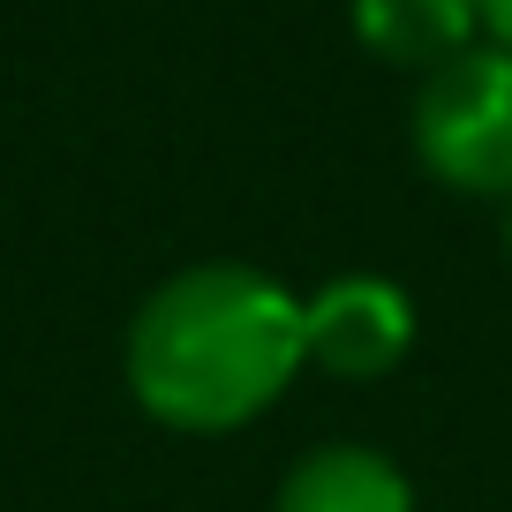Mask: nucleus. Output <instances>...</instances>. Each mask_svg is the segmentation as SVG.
<instances>
[{"label":"nucleus","mask_w":512,"mask_h":512,"mask_svg":"<svg viewBox=\"0 0 512 512\" xmlns=\"http://www.w3.org/2000/svg\"><path fill=\"white\" fill-rule=\"evenodd\" d=\"M407 144L437 189L512 204V46H467L415 83Z\"/></svg>","instance_id":"f03ea898"},{"label":"nucleus","mask_w":512,"mask_h":512,"mask_svg":"<svg viewBox=\"0 0 512 512\" xmlns=\"http://www.w3.org/2000/svg\"><path fill=\"white\" fill-rule=\"evenodd\" d=\"M302 324H309V369L339 384H377L415 354V302L400 279L384 272H339L317 294H302Z\"/></svg>","instance_id":"7ed1b4c3"},{"label":"nucleus","mask_w":512,"mask_h":512,"mask_svg":"<svg viewBox=\"0 0 512 512\" xmlns=\"http://www.w3.org/2000/svg\"><path fill=\"white\" fill-rule=\"evenodd\" d=\"M309 369L302 294L264 264H181L136 302L121 339L128 400L174 437H234Z\"/></svg>","instance_id":"f257e3e1"},{"label":"nucleus","mask_w":512,"mask_h":512,"mask_svg":"<svg viewBox=\"0 0 512 512\" xmlns=\"http://www.w3.org/2000/svg\"><path fill=\"white\" fill-rule=\"evenodd\" d=\"M505 256H512V204H505Z\"/></svg>","instance_id":"0eeeda50"},{"label":"nucleus","mask_w":512,"mask_h":512,"mask_svg":"<svg viewBox=\"0 0 512 512\" xmlns=\"http://www.w3.org/2000/svg\"><path fill=\"white\" fill-rule=\"evenodd\" d=\"M272 512H415V482L392 452L332 437V445H309L279 475Z\"/></svg>","instance_id":"20e7f679"},{"label":"nucleus","mask_w":512,"mask_h":512,"mask_svg":"<svg viewBox=\"0 0 512 512\" xmlns=\"http://www.w3.org/2000/svg\"><path fill=\"white\" fill-rule=\"evenodd\" d=\"M482 8V38L490 46H512V0H475Z\"/></svg>","instance_id":"423d86ee"},{"label":"nucleus","mask_w":512,"mask_h":512,"mask_svg":"<svg viewBox=\"0 0 512 512\" xmlns=\"http://www.w3.org/2000/svg\"><path fill=\"white\" fill-rule=\"evenodd\" d=\"M354 46L384 68L407 76H437L445 61H460L467 46H482V8L475 0H347Z\"/></svg>","instance_id":"39448f33"}]
</instances>
